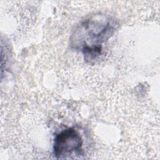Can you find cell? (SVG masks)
<instances>
[{"label": "cell", "instance_id": "obj_1", "mask_svg": "<svg viewBox=\"0 0 160 160\" xmlns=\"http://www.w3.org/2000/svg\"><path fill=\"white\" fill-rule=\"evenodd\" d=\"M83 141L79 132L73 128L57 134L54 139L53 152L58 159L66 158L73 152L80 151Z\"/></svg>", "mask_w": 160, "mask_h": 160}]
</instances>
